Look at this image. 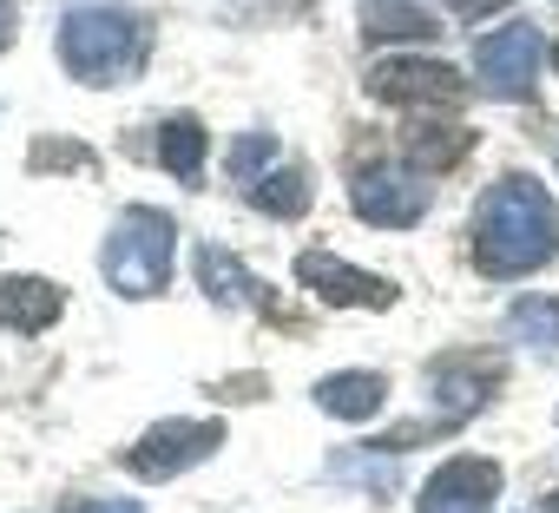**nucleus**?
I'll return each mask as SVG.
<instances>
[{
	"label": "nucleus",
	"mask_w": 559,
	"mask_h": 513,
	"mask_svg": "<svg viewBox=\"0 0 559 513\" xmlns=\"http://www.w3.org/2000/svg\"><path fill=\"white\" fill-rule=\"evenodd\" d=\"M559 256V204L533 171H507L474 204V264L487 277H526Z\"/></svg>",
	"instance_id": "nucleus-1"
},
{
	"label": "nucleus",
	"mask_w": 559,
	"mask_h": 513,
	"mask_svg": "<svg viewBox=\"0 0 559 513\" xmlns=\"http://www.w3.org/2000/svg\"><path fill=\"white\" fill-rule=\"evenodd\" d=\"M152 53V27L126 8H73L60 21V67L80 86H119L145 67Z\"/></svg>",
	"instance_id": "nucleus-2"
},
{
	"label": "nucleus",
	"mask_w": 559,
	"mask_h": 513,
	"mask_svg": "<svg viewBox=\"0 0 559 513\" xmlns=\"http://www.w3.org/2000/svg\"><path fill=\"white\" fill-rule=\"evenodd\" d=\"M171 256H178V224H171V211L132 204V211L112 224L106 250H99V271H106V284H112L119 297H158V290L171 284Z\"/></svg>",
	"instance_id": "nucleus-3"
},
{
	"label": "nucleus",
	"mask_w": 559,
	"mask_h": 513,
	"mask_svg": "<svg viewBox=\"0 0 559 513\" xmlns=\"http://www.w3.org/2000/svg\"><path fill=\"white\" fill-rule=\"evenodd\" d=\"M539 73H546V40H539L533 21H513V27H500L474 47V80H480L487 99H533Z\"/></svg>",
	"instance_id": "nucleus-4"
},
{
	"label": "nucleus",
	"mask_w": 559,
	"mask_h": 513,
	"mask_svg": "<svg viewBox=\"0 0 559 513\" xmlns=\"http://www.w3.org/2000/svg\"><path fill=\"white\" fill-rule=\"evenodd\" d=\"M217 448H224V421H158L119 454V467L139 480H178L198 461H211Z\"/></svg>",
	"instance_id": "nucleus-5"
},
{
	"label": "nucleus",
	"mask_w": 559,
	"mask_h": 513,
	"mask_svg": "<svg viewBox=\"0 0 559 513\" xmlns=\"http://www.w3.org/2000/svg\"><path fill=\"white\" fill-rule=\"evenodd\" d=\"M428 171H402V165H356L349 171V204H356V217L362 224H376V230H395V224H415L421 211H428Z\"/></svg>",
	"instance_id": "nucleus-6"
},
{
	"label": "nucleus",
	"mask_w": 559,
	"mask_h": 513,
	"mask_svg": "<svg viewBox=\"0 0 559 513\" xmlns=\"http://www.w3.org/2000/svg\"><path fill=\"white\" fill-rule=\"evenodd\" d=\"M369 93L382 106H461L467 99V80L448 67V60H415V53H389L369 67Z\"/></svg>",
	"instance_id": "nucleus-7"
},
{
	"label": "nucleus",
	"mask_w": 559,
	"mask_h": 513,
	"mask_svg": "<svg viewBox=\"0 0 559 513\" xmlns=\"http://www.w3.org/2000/svg\"><path fill=\"white\" fill-rule=\"evenodd\" d=\"M297 284H304L310 297H323L330 310H389V303L402 297L389 277L356 271V264H343V256H330V250H304V256H297Z\"/></svg>",
	"instance_id": "nucleus-8"
},
{
	"label": "nucleus",
	"mask_w": 559,
	"mask_h": 513,
	"mask_svg": "<svg viewBox=\"0 0 559 513\" xmlns=\"http://www.w3.org/2000/svg\"><path fill=\"white\" fill-rule=\"evenodd\" d=\"M500 493V467L487 454H454L428 474L421 487V513H487Z\"/></svg>",
	"instance_id": "nucleus-9"
},
{
	"label": "nucleus",
	"mask_w": 559,
	"mask_h": 513,
	"mask_svg": "<svg viewBox=\"0 0 559 513\" xmlns=\"http://www.w3.org/2000/svg\"><path fill=\"white\" fill-rule=\"evenodd\" d=\"M493 389H500V362H493V356H454V362L435 369V402H441L454 421H467L474 408H487Z\"/></svg>",
	"instance_id": "nucleus-10"
},
{
	"label": "nucleus",
	"mask_w": 559,
	"mask_h": 513,
	"mask_svg": "<svg viewBox=\"0 0 559 513\" xmlns=\"http://www.w3.org/2000/svg\"><path fill=\"white\" fill-rule=\"evenodd\" d=\"M60 310H67L60 284H47V277H0V330L34 336V330H53Z\"/></svg>",
	"instance_id": "nucleus-11"
},
{
	"label": "nucleus",
	"mask_w": 559,
	"mask_h": 513,
	"mask_svg": "<svg viewBox=\"0 0 559 513\" xmlns=\"http://www.w3.org/2000/svg\"><path fill=\"white\" fill-rule=\"evenodd\" d=\"M382 402H389V382L376 369H336L317 382V408L336 421H369V415H382Z\"/></svg>",
	"instance_id": "nucleus-12"
},
{
	"label": "nucleus",
	"mask_w": 559,
	"mask_h": 513,
	"mask_svg": "<svg viewBox=\"0 0 559 513\" xmlns=\"http://www.w3.org/2000/svg\"><path fill=\"white\" fill-rule=\"evenodd\" d=\"M467 152H474V132L454 119H415L402 132V158L415 171H454V158H467Z\"/></svg>",
	"instance_id": "nucleus-13"
},
{
	"label": "nucleus",
	"mask_w": 559,
	"mask_h": 513,
	"mask_svg": "<svg viewBox=\"0 0 559 513\" xmlns=\"http://www.w3.org/2000/svg\"><path fill=\"white\" fill-rule=\"evenodd\" d=\"M198 271H204V297L211 303H224V310H270V297H263V284L237 264L230 250H198Z\"/></svg>",
	"instance_id": "nucleus-14"
},
{
	"label": "nucleus",
	"mask_w": 559,
	"mask_h": 513,
	"mask_svg": "<svg viewBox=\"0 0 559 513\" xmlns=\"http://www.w3.org/2000/svg\"><path fill=\"white\" fill-rule=\"evenodd\" d=\"M362 34L369 40H435L441 21L421 14V0H362Z\"/></svg>",
	"instance_id": "nucleus-15"
},
{
	"label": "nucleus",
	"mask_w": 559,
	"mask_h": 513,
	"mask_svg": "<svg viewBox=\"0 0 559 513\" xmlns=\"http://www.w3.org/2000/svg\"><path fill=\"white\" fill-rule=\"evenodd\" d=\"M243 198H250L263 217H304V211H310V178H304V165H276V171H263Z\"/></svg>",
	"instance_id": "nucleus-16"
},
{
	"label": "nucleus",
	"mask_w": 559,
	"mask_h": 513,
	"mask_svg": "<svg viewBox=\"0 0 559 513\" xmlns=\"http://www.w3.org/2000/svg\"><path fill=\"white\" fill-rule=\"evenodd\" d=\"M204 126L198 119H165L158 126V165L178 178V184H198V171H204Z\"/></svg>",
	"instance_id": "nucleus-17"
},
{
	"label": "nucleus",
	"mask_w": 559,
	"mask_h": 513,
	"mask_svg": "<svg viewBox=\"0 0 559 513\" xmlns=\"http://www.w3.org/2000/svg\"><path fill=\"white\" fill-rule=\"evenodd\" d=\"M507 336L526 349H559V297H520L507 310Z\"/></svg>",
	"instance_id": "nucleus-18"
},
{
	"label": "nucleus",
	"mask_w": 559,
	"mask_h": 513,
	"mask_svg": "<svg viewBox=\"0 0 559 513\" xmlns=\"http://www.w3.org/2000/svg\"><path fill=\"white\" fill-rule=\"evenodd\" d=\"M27 165H34V171H93V152L73 145V139H40V145L27 152Z\"/></svg>",
	"instance_id": "nucleus-19"
},
{
	"label": "nucleus",
	"mask_w": 559,
	"mask_h": 513,
	"mask_svg": "<svg viewBox=\"0 0 559 513\" xmlns=\"http://www.w3.org/2000/svg\"><path fill=\"white\" fill-rule=\"evenodd\" d=\"M270 158H276V139H270V132H250V139H237V145H230V171H237V184H243V178L257 184Z\"/></svg>",
	"instance_id": "nucleus-20"
},
{
	"label": "nucleus",
	"mask_w": 559,
	"mask_h": 513,
	"mask_svg": "<svg viewBox=\"0 0 559 513\" xmlns=\"http://www.w3.org/2000/svg\"><path fill=\"white\" fill-rule=\"evenodd\" d=\"M448 8H454V21H487V14L513 8V0H448Z\"/></svg>",
	"instance_id": "nucleus-21"
},
{
	"label": "nucleus",
	"mask_w": 559,
	"mask_h": 513,
	"mask_svg": "<svg viewBox=\"0 0 559 513\" xmlns=\"http://www.w3.org/2000/svg\"><path fill=\"white\" fill-rule=\"evenodd\" d=\"M73 513H145L139 500H80Z\"/></svg>",
	"instance_id": "nucleus-22"
},
{
	"label": "nucleus",
	"mask_w": 559,
	"mask_h": 513,
	"mask_svg": "<svg viewBox=\"0 0 559 513\" xmlns=\"http://www.w3.org/2000/svg\"><path fill=\"white\" fill-rule=\"evenodd\" d=\"M8 40H14V8L0 0V53H8Z\"/></svg>",
	"instance_id": "nucleus-23"
},
{
	"label": "nucleus",
	"mask_w": 559,
	"mask_h": 513,
	"mask_svg": "<svg viewBox=\"0 0 559 513\" xmlns=\"http://www.w3.org/2000/svg\"><path fill=\"white\" fill-rule=\"evenodd\" d=\"M546 513H559V493H552V500H546Z\"/></svg>",
	"instance_id": "nucleus-24"
},
{
	"label": "nucleus",
	"mask_w": 559,
	"mask_h": 513,
	"mask_svg": "<svg viewBox=\"0 0 559 513\" xmlns=\"http://www.w3.org/2000/svg\"><path fill=\"white\" fill-rule=\"evenodd\" d=\"M552 60H559V53H552Z\"/></svg>",
	"instance_id": "nucleus-25"
}]
</instances>
